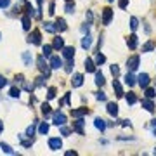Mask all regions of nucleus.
<instances>
[{
    "mask_svg": "<svg viewBox=\"0 0 156 156\" xmlns=\"http://www.w3.org/2000/svg\"><path fill=\"white\" fill-rule=\"evenodd\" d=\"M139 63H141L139 56H130L127 59V68H128V71H135L137 68H139Z\"/></svg>",
    "mask_w": 156,
    "mask_h": 156,
    "instance_id": "obj_2",
    "label": "nucleus"
},
{
    "mask_svg": "<svg viewBox=\"0 0 156 156\" xmlns=\"http://www.w3.org/2000/svg\"><path fill=\"white\" fill-rule=\"evenodd\" d=\"M127 45H128V49H132L134 50L135 47H137V35H130L127 38Z\"/></svg>",
    "mask_w": 156,
    "mask_h": 156,
    "instance_id": "obj_17",
    "label": "nucleus"
},
{
    "mask_svg": "<svg viewBox=\"0 0 156 156\" xmlns=\"http://www.w3.org/2000/svg\"><path fill=\"white\" fill-rule=\"evenodd\" d=\"M63 56H64V59L71 61V59L75 57V47H64V49H63Z\"/></svg>",
    "mask_w": 156,
    "mask_h": 156,
    "instance_id": "obj_10",
    "label": "nucleus"
},
{
    "mask_svg": "<svg viewBox=\"0 0 156 156\" xmlns=\"http://www.w3.org/2000/svg\"><path fill=\"white\" fill-rule=\"evenodd\" d=\"M40 38H42V36H40V31H38V30H33V31L30 33V36H28V42L35 43V45H40V42H42Z\"/></svg>",
    "mask_w": 156,
    "mask_h": 156,
    "instance_id": "obj_3",
    "label": "nucleus"
},
{
    "mask_svg": "<svg viewBox=\"0 0 156 156\" xmlns=\"http://www.w3.org/2000/svg\"><path fill=\"white\" fill-rule=\"evenodd\" d=\"M95 85H104V75L101 71H95Z\"/></svg>",
    "mask_w": 156,
    "mask_h": 156,
    "instance_id": "obj_25",
    "label": "nucleus"
},
{
    "mask_svg": "<svg viewBox=\"0 0 156 156\" xmlns=\"http://www.w3.org/2000/svg\"><path fill=\"white\" fill-rule=\"evenodd\" d=\"M154 47H156V43L153 42V40H149L148 43H144V45H142V52H151Z\"/></svg>",
    "mask_w": 156,
    "mask_h": 156,
    "instance_id": "obj_23",
    "label": "nucleus"
},
{
    "mask_svg": "<svg viewBox=\"0 0 156 156\" xmlns=\"http://www.w3.org/2000/svg\"><path fill=\"white\" fill-rule=\"evenodd\" d=\"M137 26H139L137 17H130V28H132V30H137Z\"/></svg>",
    "mask_w": 156,
    "mask_h": 156,
    "instance_id": "obj_35",
    "label": "nucleus"
},
{
    "mask_svg": "<svg viewBox=\"0 0 156 156\" xmlns=\"http://www.w3.org/2000/svg\"><path fill=\"white\" fill-rule=\"evenodd\" d=\"M151 130H153V134L156 135V120H153V123H151Z\"/></svg>",
    "mask_w": 156,
    "mask_h": 156,
    "instance_id": "obj_49",
    "label": "nucleus"
},
{
    "mask_svg": "<svg viewBox=\"0 0 156 156\" xmlns=\"http://www.w3.org/2000/svg\"><path fill=\"white\" fill-rule=\"evenodd\" d=\"M82 47H83V49H90V47H92V36L90 35H85L83 36V38H82Z\"/></svg>",
    "mask_w": 156,
    "mask_h": 156,
    "instance_id": "obj_14",
    "label": "nucleus"
},
{
    "mask_svg": "<svg viewBox=\"0 0 156 156\" xmlns=\"http://www.w3.org/2000/svg\"><path fill=\"white\" fill-rule=\"evenodd\" d=\"M2 130H4V121L0 120V134H2Z\"/></svg>",
    "mask_w": 156,
    "mask_h": 156,
    "instance_id": "obj_52",
    "label": "nucleus"
},
{
    "mask_svg": "<svg viewBox=\"0 0 156 156\" xmlns=\"http://www.w3.org/2000/svg\"><path fill=\"white\" fill-rule=\"evenodd\" d=\"M11 4V0H0V9H5Z\"/></svg>",
    "mask_w": 156,
    "mask_h": 156,
    "instance_id": "obj_43",
    "label": "nucleus"
},
{
    "mask_svg": "<svg viewBox=\"0 0 156 156\" xmlns=\"http://www.w3.org/2000/svg\"><path fill=\"white\" fill-rule=\"evenodd\" d=\"M111 19H113V11H111L109 7L102 9V23H104V24H109Z\"/></svg>",
    "mask_w": 156,
    "mask_h": 156,
    "instance_id": "obj_6",
    "label": "nucleus"
},
{
    "mask_svg": "<svg viewBox=\"0 0 156 156\" xmlns=\"http://www.w3.org/2000/svg\"><path fill=\"white\" fill-rule=\"evenodd\" d=\"M54 12H56V5H54V2H52V4L49 5V14L54 16Z\"/></svg>",
    "mask_w": 156,
    "mask_h": 156,
    "instance_id": "obj_45",
    "label": "nucleus"
},
{
    "mask_svg": "<svg viewBox=\"0 0 156 156\" xmlns=\"http://www.w3.org/2000/svg\"><path fill=\"white\" fill-rule=\"evenodd\" d=\"M52 47H54L56 50H63V49H64V40L61 38V36L54 38V43H52Z\"/></svg>",
    "mask_w": 156,
    "mask_h": 156,
    "instance_id": "obj_16",
    "label": "nucleus"
},
{
    "mask_svg": "<svg viewBox=\"0 0 156 156\" xmlns=\"http://www.w3.org/2000/svg\"><path fill=\"white\" fill-rule=\"evenodd\" d=\"M118 5H120L121 9H125L128 5V0H118Z\"/></svg>",
    "mask_w": 156,
    "mask_h": 156,
    "instance_id": "obj_44",
    "label": "nucleus"
},
{
    "mask_svg": "<svg viewBox=\"0 0 156 156\" xmlns=\"http://www.w3.org/2000/svg\"><path fill=\"white\" fill-rule=\"evenodd\" d=\"M121 125H123V127H128V125H130V121H128V120H123V123H121Z\"/></svg>",
    "mask_w": 156,
    "mask_h": 156,
    "instance_id": "obj_51",
    "label": "nucleus"
},
{
    "mask_svg": "<svg viewBox=\"0 0 156 156\" xmlns=\"http://www.w3.org/2000/svg\"><path fill=\"white\" fill-rule=\"evenodd\" d=\"M73 130H75L76 134L83 135V120H82V118H80V120H76L75 123H73Z\"/></svg>",
    "mask_w": 156,
    "mask_h": 156,
    "instance_id": "obj_12",
    "label": "nucleus"
},
{
    "mask_svg": "<svg viewBox=\"0 0 156 156\" xmlns=\"http://www.w3.org/2000/svg\"><path fill=\"white\" fill-rule=\"evenodd\" d=\"M21 23H23V28L28 31L30 30V26H31V21H30V16L26 14V16H23V19H21Z\"/></svg>",
    "mask_w": 156,
    "mask_h": 156,
    "instance_id": "obj_26",
    "label": "nucleus"
},
{
    "mask_svg": "<svg viewBox=\"0 0 156 156\" xmlns=\"http://www.w3.org/2000/svg\"><path fill=\"white\" fill-rule=\"evenodd\" d=\"M94 125H95V128L101 130V132H102V130H106V121L102 120V118H95V120H94Z\"/></svg>",
    "mask_w": 156,
    "mask_h": 156,
    "instance_id": "obj_20",
    "label": "nucleus"
},
{
    "mask_svg": "<svg viewBox=\"0 0 156 156\" xmlns=\"http://www.w3.org/2000/svg\"><path fill=\"white\" fill-rule=\"evenodd\" d=\"M95 63L99 64V66H101V64H104V63H106V56L99 52V54H97V57H95Z\"/></svg>",
    "mask_w": 156,
    "mask_h": 156,
    "instance_id": "obj_31",
    "label": "nucleus"
},
{
    "mask_svg": "<svg viewBox=\"0 0 156 156\" xmlns=\"http://www.w3.org/2000/svg\"><path fill=\"white\" fill-rule=\"evenodd\" d=\"M33 134H35V125H31V127L26 128V135H28V137H31Z\"/></svg>",
    "mask_w": 156,
    "mask_h": 156,
    "instance_id": "obj_40",
    "label": "nucleus"
},
{
    "mask_svg": "<svg viewBox=\"0 0 156 156\" xmlns=\"http://www.w3.org/2000/svg\"><path fill=\"white\" fill-rule=\"evenodd\" d=\"M89 113V109L87 108H80V109H71V116L73 118H82V116H85Z\"/></svg>",
    "mask_w": 156,
    "mask_h": 156,
    "instance_id": "obj_9",
    "label": "nucleus"
},
{
    "mask_svg": "<svg viewBox=\"0 0 156 156\" xmlns=\"http://www.w3.org/2000/svg\"><path fill=\"white\" fill-rule=\"evenodd\" d=\"M49 148L52 149V151H57V149L63 148V141H61L59 137H52V139H49Z\"/></svg>",
    "mask_w": 156,
    "mask_h": 156,
    "instance_id": "obj_4",
    "label": "nucleus"
},
{
    "mask_svg": "<svg viewBox=\"0 0 156 156\" xmlns=\"http://www.w3.org/2000/svg\"><path fill=\"white\" fill-rule=\"evenodd\" d=\"M142 108H144L146 111H149V113H153V111H154V104H153L149 99H142Z\"/></svg>",
    "mask_w": 156,
    "mask_h": 156,
    "instance_id": "obj_18",
    "label": "nucleus"
},
{
    "mask_svg": "<svg viewBox=\"0 0 156 156\" xmlns=\"http://www.w3.org/2000/svg\"><path fill=\"white\" fill-rule=\"evenodd\" d=\"M56 28L59 30V31H66V30H68V26H66V21H64L63 17H57V21H56Z\"/></svg>",
    "mask_w": 156,
    "mask_h": 156,
    "instance_id": "obj_21",
    "label": "nucleus"
},
{
    "mask_svg": "<svg viewBox=\"0 0 156 156\" xmlns=\"http://www.w3.org/2000/svg\"><path fill=\"white\" fill-rule=\"evenodd\" d=\"M108 113L111 114L113 118H116V116H118V104H114V102H109V104H108Z\"/></svg>",
    "mask_w": 156,
    "mask_h": 156,
    "instance_id": "obj_13",
    "label": "nucleus"
},
{
    "mask_svg": "<svg viewBox=\"0 0 156 156\" xmlns=\"http://www.w3.org/2000/svg\"><path fill=\"white\" fill-rule=\"evenodd\" d=\"M61 134H63V135H66V137H68V135L71 134V130H70V128H66V127H63V125H61Z\"/></svg>",
    "mask_w": 156,
    "mask_h": 156,
    "instance_id": "obj_42",
    "label": "nucleus"
},
{
    "mask_svg": "<svg viewBox=\"0 0 156 156\" xmlns=\"http://www.w3.org/2000/svg\"><path fill=\"white\" fill-rule=\"evenodd\" d=\"M66 12H68V14H73V12H75V5H73L71 2L66 4Z\"/></svg>",
    "mask_w": 156,
    "mask_h": 156,
    "instance_id": "obj_37",
    "label": "nucleus"
},
{
    "mask_svg": "<svg viewBox=\"0 0 156 156\" xmlns=\"http://www.w3.org/2000/svg\"><path fill=\"white\" fill-rule=\"evenodd\" d=\"M38 132H40L42 135H45L47 132H49V123H45V121H42V123H40V128H38Z\"/></svg>",
    "mask_w": 156,
    "mask_h": 156,
    "instance_id": "obj_27",
    "label": "nucleus"
},
{
    "mask_svg": "<svg viewBox=\"0 0 156 156\" xmlns=\"http://www.w3.org/2000/svg\"><path fill=\"white\" fill-rule=\"evenodd\" d=\"M85 71L87 73H94V71H95V64H94V61L89 59V57L85 59Z\"/></svg>",
    "mask_w": 156,
    "mask_h": 156,
    "instance_id": "obj_19",
    "label": "nucleus"
},
{
    "mask_svg": "<svg viewBox=\"0 0 156 156\" xmlns=\"http://www.w3.org/2000/svg\"><path fill=\"white\" fill-rule=\"evenodd\" d=\"M23 59H24V64H26V66H31L33 57L30 56V52H23Z\"/></svg>",
    "mask_w": 156,
    "mask_h": 156,
    "instance_id": "obj_28",
    "label": "nucleus"
},
{
    "mask_svg": "<svg viewBox=\"0 0 156 156\" xmlns=\"http://www.w3.org/2000/svg\"><path fill=\"white\" fill-rule=\"evenodd\" d=\"M19 95H21V90H19V89H16V87H12V89H11V97H19Z\"/></svg>",
    "mask_w": 156,
    "mask_h": 156,
    "instance_id": "obj_34",
    "label": "nucleus"
},
{
    "mask_svg": "<svg viewBox=\"0 0 156 156\" xmlns=\"http://www.w3.org/2000/svg\"><path fill=\"white\" fill-rule=\"evenodd\" d=\"M36 64H38V70L45 73V76H49L50 75V66L45 63V56H38L36 57Z\"/></svg>",
    "mask_w": 156,
    "mask_h": 156,
    "instance_id": "obj_1",
    "label": "nucleus"
},
{
    "mask_svg": "<svg viewBox=\"0 0 156 156\" xmlns=\"http://www.w3.org/2000/svg\"><path fill=\"white\" fill-rule=\"evenodd\" d=\"M135 80H137V78L132 75V71H130V73H127V76H125V83H127L128 87H134L135 85Z\"/></svg>",
    "mask_w": 156,
    "mask_h": 156,
    "instance_id": "obj_22",
    "label": "nucleus"
},
{
    "mask_svg": "<svg viewBox=\"0 0 156 156\" xmlns=\"http://www.w3.org/2000/svg\"><path fill=\"white\" fill-rule=\"evenodd\" d=\"M108 2H113V0H108Z\"/></svg>",
    "mask_w": 156,
    "mask_h": 156,
    "instance_id": "obj_54",
    "label": "nucleus"
},
{
    "mask_svg": "<svg viewBox=\"0 0 156 156\" xmlns=\"http://www.w3.org/2000/svg\"><path fill=\"white\" fill-rule=\"evenodd\" d=\"M42 113L45 114V116H49V114H50V106L47 104V102H43V104H42Z\"/></svg>",
    "mask_w": 156,
    "mask_h": 156,
    "instance_id": "obj_33",
    "label": "nucleus"
},
{
    "mask_svg": "<svg viewBox=\"0 0 156 156\" xmlns=\"http://www.w3.org/2000/svg\"><path fill=\"white\" fill-rule=\"evenodd\" d=\"M43 80H45V78L38 76V78H36V82H35V85H36V87H42V85H43Z\"/></svg>",
    "mask_w": 156,
    "mask_h": 156,
    "instance_id": "obj_46",
    "label": "nucleus"
},
{
    "mask_svg": "<svg viewBox=\"0 0 156 156\" xmlns=\"http://www.w3.org/2000/svg\"><path fill=\"white\" fill-rule=\"evenodd\" d=\"M0 148L4 149V153H7V154H14V151H12V148H11V146H7V144H4V142L0 144Z\"/></svg>",
    "mask_w": 156,
    "mask_h": 156,
    "instance_id": "obj_32",
    "label": "nucleus"
},
{
    "mask_svg": "<svg viewBox=\"0 0 156 156\" xmlns=\"http://www.w3.org/2000/svg\"><path fill=\"white\" fill-rule=\"evenodd\" d=\"M68 2H70V0H68Z\"/></svg>",
    "mask_w": 156,
    "mask_h": 156,
    "instance_id": "obj_55",
    "label": "nucleus"
},
{
    "mask_svg": "<svg viewBox=\"0 0 156 156\" xmlns=\"http://www.w3.org/2000/svg\"><path fill=\"white\" fill-rule=\"evenodd\" d=\"M47 97H49V99H54V97H56V89H54V87H50V89H49Z\"/></svg>",
    "mask_w": 156,
    "mask_h": 156,
    "instance_id": "obj_39",
    "label": "nucleus"
},
{
    "mask_svg": "<svg viewBox=\"0 0 156 156\" xmlns=\"http://www.w3.org/2000/svg\"><path fill=\"white\" fill-rule=\"evenodd\" d=\"M146 97H148V99L156 97V90H154V89H148V87H146Z\"/></svg>",
    "mask_w": 156,
    "mask_h": 156,
    "instance_id": "obj_30",
    "label": "nucleus"
},
{
    "mask_svg": "<svg viewBox=\"0 0 156 156\" xmlns=\"http://www.w3.org/2000/svg\"><path fill=\"white\" fill-rule=\"evenodd\" d=\"M43 30H45V31H49V33H54V31H56V26H54V23H50V21H45L43 23Z\"/></svg>",
    "mask_w": 156,
    "mask_h": 156,
    "instance_id": "obj_24",
    "label": "nucleus"
},
{
    "mask_svg": "<svg viewBox=\"0 0 156 156\" xmlns=\"http://www.w3.org/2000/svg\"><path fill=\"white\" fill-rule=\"evenodd\" d=\"M111 73H113V76L116 78L118 75H120V68H118L116 64H113V66H111Z\"/></svg>",
    "mask_w": 156,
    "mask_h": 156,
    "instance_id": "obj_38",
    "label": "nucleus"
},
{
    "mask_svg": "<svg viewBox=\"0 0 156 156\" xmlns=\"http://www.w3.org/2000/svg\"><path fill=\"white\" fill-rule=\"evenodd\" d=\"M71 70H73V59H71L68 64H66V71H68V73H71Z\"/></svg>",
    "mask_w": 156,
    "mask_h": 156,
    "instance_id": "obj_48",
    "label": "nucleus"
},
{
    "mask_svg": "<svg viewBox=\"0 0 156 156\" xmlns=\"http://www.w3.org/2000/svg\"><path fill=\"white\" fill-rule=\"evenodd\" d=\"M66 123V116H64L61 111H57V113H54V125H57V127H61V125H64Z\"/></svg>",
    "mask_w": 156,
    "mask_h": 156,
    "instance_id": "obj_8",
    "label": "nucleus"
},
{
    "mask_svg": "<svg viewBox=\"0 0 156 156\" xmlns=\"http://www.w3.org/2000/svg\"><path fill=\"white\" fill-rule=\"evenodd\" d=\"M50 68H52V70L63 68V59H61L59 56H50Z\"/></svg>",
    "mask_w": 156,
    "mask_h": 156,
    "instance_id": "obj_5",
    "label": "nucleus"
},
{
    "mask_svg": "<svg viewBox=\"0 0 156 156\" xmlns=\"http://www.w3.org/2000/svg\"><path fill=\"white\" fill-rule=\"evenodd\" d=\"M113 89H114V92H116V97H123V89H121V85H120V82L118 80H114L113 82Z\"/></svg>",
    "mask_w": 156,
    "mask_h": 156,
    "instance_id": "obj_15",
    "label": "nucleus"
},
{
    "mask_svg": "<svg viewBox=\"0 0 156 156\" xmlns=\"http://www.w3.org/2000/svg\"><path fill=\"white\" fill-rule=\"evenodd\" d=\"M5 85H7V80H5V78H4L2 75H0V89H4Z\"/></svg>",
    "mask_w": 156,
    "mask_h": 156,
    "instance_id": "obj_47",
    "label": "nucleus"
},
{
    "mask_svg": "<svg viewBox=\"0 0 156 156\" xmlns=\"http://www.w3.org/2000/svg\"><path fill=\"white\" fill-rule=\"evenodd\" d=\"M127 102H128V104H135V102H137V97H135L134 92H128L127 94Z\"/></svg>",
    "mask_w": 156,
    "mask_h": 156,
    "instance_id": "obj_29",
    "label": "nucleus"
},
{
    "mask_svg": "<svg viewBox=\"0 0 156 156\" xmlns=\"http://www.w3.org/2000/svg\"><path fill=\"white\" fill-rule=\"evenodd\" d=\"M43 56L45 57H49L50 56V52H52V47H50V45H43Z\"/></svg>",
    "mask_w": 156,
    "mask_h": 156,
    "instance_id": "obj_36",
    "label": "nucleus"
},
{
    "mask_svg": "<svg viewBox=\"0 0 156 156\" xmlns=\"http://www.w3.org/2000/svg\"><path fill=\"white\" fill-rule=\"evenodd\" d=\"M85 17H87V19H89V23H90V21H92V12H90V11H87Z\"/></svg>",
    "mask_w": 156,
    "mask_h": 156,
    "instance_id": "obj_50",
    "label": "nucleus"
},
{
    "mask_svg": "<svg viewBox=\"0 0 156 156\" xmlns=\"http://www.w3.org/2000/svg\"><path fill=\"white\" fill-rule=\"evenodd\" d=\"M95 99H97V101H106V94H104V92H97Z\"/></svg>",
    "mask_w": 156,
    "mask_h": 156,
    "instance_id": "obj_41",
    "label": "nucleus"
},
{
    "mask_svg": "<svg viewBox=\"0 0 156 156\" xmlns=\"http://www.w3.org/2000/svg\"><path fill=\"white\" fill-rule=\"evenodd\" d=\"M137 83L142 87V89H146L149 85V75L148 73H141L139 76H137Z\"/></svg>",
    "mask_w": 156,
    "mask_h": 156,
    "instance_id": "obj_7",
    "label": "nucleus"
},
{
    "mask_svg": "<svg viewBox=\"0 0 156 156\" xmlns=\"http://www.w3.org/2000/svg\"><path fill=\"white\" fill-rule=\"evenodd\" d=\"M82 83H83V75H82V73H76V75L73 76V80H71V85L76 89V87H82Z\"/></svg>",
    "mask_w": 156,
    "mask_h": 156,
    "instance_id": "obj_11",
    "label": "nucleus"
},
{
    "mask_svg": "<svg viewBox=\"0 0 156 156\" xmlns=\"http://www.w3.org/2000/svg\"><path fill=\"white\" fill-rule=\"evenodd\" d=\"M36 2H38V5H42L43 4V0H36Z\"/></svg>",
    "mask_w": 156,
    "mask_h": 156,
    "instance_id": "obj_53",
    "label": "nucleus"
}]
</instances>
